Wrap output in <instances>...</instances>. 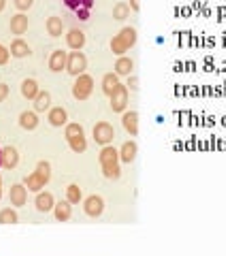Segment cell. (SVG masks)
I'll use <instances>...</instances> for the list:
<instances>
[{"label":"cell","mask_w":226,"mask_h":256,"mask_svg":"<svg viewBox=\"0 0 226 256\" xmlns=\"http://www.w3.org/2000/svg\"><path fill=\"white\" fill-rule=\"evenodd\" d=\"M98 162H100V169L104 173L107 180H120L122 178V169H120V150H116L113 146H102L100 154H98Z\"/></svg>","instance_id":"obj_1"},{"label":"cell","mask_w":226,"mask_h":256,"mask_svg":"<svg viewBox=\"0 0 226 256\" xmlns=\"http://www.w3.org/2000/svg\"><path fill=\"white\" fill-rule=\"evenodd\" d=\"M52 180V164L47 162V160H41V162L36 164V171L30 173L26 180H24V186L28 188V192H41L47 184Z\"/></svg>","instance_id":"obj_2"},{"label":"cell","mask_w":226,"mask_h":256,"mask_svg":"<svg viewBox=\"0 0 226 256\" xmlns=\"http://www.w3.org/2000/svg\"><path fill=\"white\" fill-rule=\"evenodd\" d=\"M64 137H66L68 148L75 152V154H84L88 150V139H86V130L82 124L77 122H70L64 126Z\"/></svg>","instance_id":"obj_3"},{"label":"cell","mask_w":226,"mask_h":256,"mask_svg":"<svg viewBox=\"0 0 226 256\" xmlns=\"http://www.w3.org/2000/svg\"><path fill=\"white\" fill-rule=\"evenodd\" d=\"M134 43H136V30L132 26H126V28L120 30L118 36L111 38V52L120 58V56H126L130 52L134 47Z\"/></svg>","instance_id":"obj_4"},{"label":"cell","mask_w":226,"mask_h":256,"mask_svg":"<svg viewBox=\"0 0 226 256\" xmlns=\"http://www.w3.org/2000/svg\"><path fill=\"white\" fill-rule=\"evenodd\" d=\"M92 92H94V79L90 75L84 73V75L75 77V84H72V98L84 102V100L90 98Z\"/></svg>","instance_id":"obj_5"},{"label":"cell","mask_w":226,"mask_h":256,"mask_svg":"<svg viewBox=\"0 0 226 256\" xmlns=\"http://www.w3.org/2000/svg\"><path fill=\"white\" fill-rule=\"evenodd\" d=\"M88 68V58L84 52H70L68 54V62H66V73L72 77L84 75Z\"/></svg>","instance_id":"obj_6"},{"label":"cell","mask_w":226,"mask_h":256,"mask_svg":"<svg viewBox=\"0 0 226 256\" xmlns=\"http://www.w3.org/2000/svg\"><path fill=\"white\" fill-rule=\"evenodd\" d=\"M109 100H111L113 114H124L128 109V88L124 84H120L116 90H113V94L109 96Z\"/></svg>","instance_id":"obj_7"},{"label":"cell","mask_w":226,"mask_h":256,"mask_svg":"<svg viewBox=\"0 0 226 256\" xmlns=\"http://www.w3.org/2000/svg\"><path fill=\"white\" fill-rule=\"evenodd\" d=\"M113 139H116V128L109 122H98L94 126V141L98 146H111Z\"/></svg>","instance_id":"obj_8"},{"label":"cell","mask_w":226,"mask_h":256,"mask_svg":"<svg viewBox=\"0 0 226 256\" xmlns=\"http://www.w3.org/2000/svg\"><path fill=\"white\" fill-rule=\"evenodd\" d=\"M84 212L88 218H100L102 212H104V198L98 194H92L84 201Z\"/></svg>","instance_id":"obj_9"},{"label":"cell","mask_w":226,"mask_h":256,"mask_svg":"<svg viewBox=\"0 0 226 256\" xmlns=\"http://www.w3.org/2000/svg\"><path fill=\"white\" fill-rule=\"evenodd\" d=\"M66 45L72 52H82L86 47V32L79 30V28H70L66 32Z\"/></svg>","instance_id":"obj_10"},{"label":"cell","mask_w":226,"mask_h":256,"mask_svg":"<svg viewBox=\"0 0 226 256\" xmlns=\"http://www.w3.org/2000/svg\"><path fill=\"white\" fill-rule=\"evenodd\" d=\"M47 122H50L54 128H62L68 124V114L64 107H52L47 111Z\"/></svg>","instance_id":"obj_11"},{"label":"cell","mask_w":226,"mask_h":256,"mask_svg":"<svg viewBox=\"0 0 226 256\" xmlns=\"http://www.w3.org/2000/svg\"><path fill=\"white\" fill-rule=\"evenodd\" d=\"M122 124H124V130L130 134V137H136L139 134V114L136 111H124L122 114Z\"/></svg>","instance_id":"obj_12"},{"label":"cell","mask_w":226,"mask_h":256,"mask_svg":"<svg viewBox=\"0 0 226 256\" xmlns=\"http://www.w3.org/2000/svg\"><path fill=\"white\" fill-rule=\"evenodd\" d=\"M11 205L13 207H24L28 203V188L24 184H13L11 186Z\"/></svg>","instance_id":"obj_13"},{"label":"cell","mask_w":226,"mask_h":256,"mask_svg":"<svg viewBox=\"0 0 226 256\" xmlns=\"http://www.w3.org/2000/svg\"><path fill=\"white\" fill-rule=\"evenodd\" d=\"M28 26H30V20H28L26 13H18V15H13L11 18V34H15V36L26 34Z\"/></svg>","instance_id":"obj_14"},{"label":"cell","mask_w":226,"mask_h":256,"mask_svg":"<svg viewBox=\"0 0 226 256\" xmlns=\"http://www.w3.org/2000/svg\"><path fill=\"white\" fill-rule=\"evenodd\" d=\"M34 205L36 210L41 214H47V212H54V205H56V198L52 192H36V198H34Z\"/></svg>","instance_id":"obj_15"},{"label":"cell","mask_w":226,"mask_h":256,"mask_svg":"<svg viewBox=\"0 0 226 256\" xmlns=\"http://www.w3.org/2000/svg\"><path fill=\"white\" fill-rule=\"evenodd\" d=\"M66 62H68V54L56 50L50 58V70L52 73H62V70H66Z\"/></svg>","instance_id":"obj_16"},{"label":"cell","mask_w":226,"mask_h":256,"mask_svg":"<svg viewBox=\"0 0 226 256\" xmlns=\"http://www.w3.org/2000/svg\"><path fill=\"white\" fill-rule=\"evenodd\" d=\"M136 154H139V146H136V141H126L122 148H120V160L126 164L134 162Z\"/></svg>","instance_id":"obj_17"},{"label":"cell","mask_w":226,"mask_h":256,"mask_svg":"<svg viewBox=\"0 0 226 256\" xmlns=\"http://www.w3.org/2000/svg\"><path fill=\"white\" fill-rule=\"evenodd\" d=\"M20 164V152L15 148H2V169H15Z\"/></svg>","instance_id":"obj_18"},{"label":"cell","mask_w":226,"mask_h":256,"mask_svg":"<svg viewBox=\"0 0 226 256\" xmlns=\"http://www.w3.org/2000/svg\"><path fill=\"white\" fill-rule=\"evenodd\" d=\"M38 122H41V120H38L36 111H22L20 114V126L24 130H36Z\"/></svg>","instance_id":"obj_19"},{"label":"cell","mask_w":226,"mask_h":256,"mask_svg":"<svg viewBox=\"0 0 226 256\" xmlns=\"http://www.w3.org/2000/svg\"><path fill=\"white\" fill-rule=\"evenodd\" d=\"M54 216L58 222H68L72 218V205L68 201H60L54 205Z\"/></svg>","instance_id":"obj_20"},{"label":"cell","mask_w":226,"mask_h":256,"mask_svg":"<svg viewBox=\"0 0 226 256\" xmlns=\"http://www.w3.org/2000/svg\"><path fill=\"white\" fill-rule=\"evenodd\" d=\"M113 68H116V73L120 77H128V75H132V70H134V62H132V58H128V56H120Z\"/></svg>","instance_id":"obj_21"},{"label":"cell","mask_w":226,"mask_h":256,"mask_svg":"<svg viewBox=\"0 0 226 256\" xmlns=\"http://www.w3.org/2000/svg\"><path fill=\"white\" fill-rule=\"evenodd\" d=\"M45 28H47V34L54 36V38H58V36L64 34V22H62V18H58V15H54V18L47 20Z\"/></svg>","instance_id":"obj_22"},{"label":"cell","mask_w":226,"mask_h":256,"mask_svg":"<svg viewBox=\"0 0 226 256\" xmlns=\"http://www.w3.org/2000/svg\"><path fill=\"white\" fill-rule=\"evenodd\" d=\"M9 52H11L13 58H26V56H30V54H32V52H30V45H28L26 41H24V38H20V36L11 43Z\"/></svg>","instance_id":"obj_23"},{"label":"cell","mask_w":226,"mask_h":256,"mask_svg":"<svg viewBox=\"0 0 226 256\" xmlns=\"http://www.w3.org/2000/svg\"><path fill=\"white\" fill-rule=\"evenodd\" d=\"M38 92H41V88H38L36 79H24V82H22V96H24V98L34 100Z\"/></svg>","instance_id":"obj_24"},{"label":"cell","mask_w":226,"mask_h":256,"mask_svg":"<svg viewBox=\"0 0 226 256\" xmlns=\"http://www.w3.org/2000/svg\"><path fill=\"white\" fill-rule=\"evenodd\" d=\"M52 109V94L50 92H38L34 98V111L36 114H45V111Z\"/></svg>","instance_id":"obj_25"},{"label":"cell","mask_w":226,"mask_h":256,"mask_svg":"<svg viewBox=\"0 0 226 256\" xmlns=\"http://www.w3.org/2000/svg\"><path fill=\"white\" fill-rule=\"evenodd\" d=\"M102 92L107 94V96H111L113 94V90H116V88L120 86V75L116 73V70H113V73H107L102 77Z\"/></svg>","instance_id":"obj_26"},{"label":"cell","mask_w":226,"mask_h":256,"mask_svg":"<svg viewBox=\"0 0 226 256\" xmlns=\"http://www.w3.org/2000/svg\"><path fill=\"white\" fill-rule=\"evenodd\" d=\"M66 201L70 205H79L84 201V192H82V188H79L77 184H70V186L66 188Z\"/></svg>","instance_id":"obj_27"},{"label":"cell","mask_w":226,"mask_h":256,"mask_svg":"<svg viewBox=\"0 0 226 256\" xmlns=\"http://www.w3.org/2000/svg\"><path fill=\"white\" fill-rule=\"evenodd\" d=\"M128 18H130V6H128V2H118L116 6H113V20L124 22Z\"/></svg>","instance_id":"obj_28"},{"label":"cell","mask_w":226,"mask_h":256,"mask_svg":"<svg viewBox=\"0 0 226 256\" xmlns=\"http://www.w3.org/2000/svg\"><path fill=\"white\" fill-rule=\"evenodd\" d=\"M20 222V216L13 207H6V210L0 212V224H18Z\"/></svg>","instance_id":"obj_29"},{"label":"cell","mask_w":226,"mask_h":256,"mask_svg":"<svg viewBox=\"0 0 226 256\" xmlns=\"http://www.w3.org/2000/svg\"><path fill=\"white\" fill-rule=\"evenodd\" d=\"M13 4H15V9H18L20 13H26L32 9V4H34V0H13Z\"/></svg>","instance_id":"obj_30"},{"label":"cell","mask_w":226,"mask_h":256,"mask_svg":"<svg viewBox=\"0 0 226 256\" xmlns=\"http://www.w3.org/2000/svg\"><path fill=\"white\" fill-rule=\"evenodd\" d=\"M9 58H11V52L6 50L2 43H0V66H4V64L9 62Z\"/></svg>","instance_id":"obj_31"},{"label":"cell","mask_w":226,"mask_h":256,"mask_svg":"<svg viewBox=\"0 0 226 256\" xmlns=\"http://www.w3.org/2000/svg\"><path fill=\"white\" fill-rule=\"evenodd\" d=\"M126 88H128L130 92H136V90H139V77L128 75V84H126Z\"/></svg>","instance_id":"obj_32"},{"label":"cell","mask_w":226,"mask_h":256,"mask_svg":"<svg viewBox=\"0 0 226 256\" xmlns=\"http://www.w3.org/2000/svg\"><path fill=\"white\" fill-rule=\"evenodd\" d=\"M64 6L70 11H77V9H82V0H62Z\"/></svg>","instance_id":"obj_33"},{"label":"cell","mask_w":226,"mask_h":256,"mask_svg":"<svg viewBox=\"0 0 226 256\" xmlns=\"http://www.w3.org/2000/svg\"><path fill=\"white\" fill-rule=\"evenodd\" d=\"M75 15H77L79 22H88V20H90V9H84V6H82V9L75 11Z\"/></svg>","instance_id":"obj_34"},{"label":"cell","mask_w":226,"mask_h":256,"mask_svg":"<svg viewBox=\"0 0 226 256\" xmlns=\"http://www.w3.org/2000/svg\"><path fill=\"white\" fill-rule=\"evenodd\" d=\"M6 96H9V86H6V84H0V102H4Z\"/></svg>","instance_id":"obj_35"},{"label":"cell","mask_w":226,"mask_h":256,"mask_svg":"<svg viewBox=\"0 0 226 256\" xmlns=\"http://www.w3.org/2000/svg\"><path fill=\"white\" fill-rule=\"evenodd\" d=\"M128 6H130L132 13H139V11H141V0H130V2H128Z\"/></svg>","instance_id":"obj_36"},{"label":"cell","mask_w":226,"mask_h":256,"mask_svg":"<svg viewBox=\"0 0 226 256\" xmlns=\"http://www.w3.org/2000/svg\"><path fill=\"white\" fill-rule=\"evenodd\" d=\"M82 6H84V9H90V11H92V6H94V0H82Z\"/></svg>","instance_id":"obj_37"},{"label":"cell","mask_w":226,"mask_h":256,"mask_svg":"<svg viewBox=\"0 0 226 256\" xmlns=\"http://www.w3.org/2000/svg\"><path fill=\"white\" fill-rule=\"evenodd\" d=\"M4 6H6V0H0V13L4 11Z\"/></svg>","instance_id":"obj_38"},{"label":"cell","mask_w":226,"mask_h":256,"mask_svg":"<svg viewBox=\"0 0 226 256\" xmlns=\"http://www.w3.org/2000/svg\"><path fill=\"white\" fill-rule=\"evenodd\" d=\"M0 169H2V148H0Z\"/></svg>","instance_id":"obj_39"},{"label":"cell","mask_w":226,"mask_h":256,"mask_svg":"<svg viewBox=\"0 0 226 256\" xmlns=\"http://www.w3.org/2000/svg\"><path fill=\"white\" fill-rule=\"evenodd\" d=\"M0 196H2V178H0Z\"/></svg>","instance_id":"obj_40"}]
</instances>
